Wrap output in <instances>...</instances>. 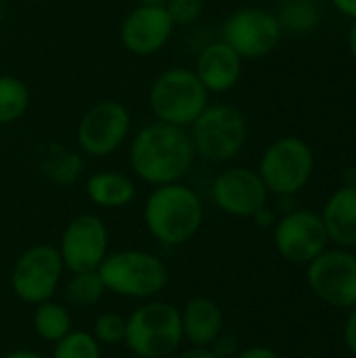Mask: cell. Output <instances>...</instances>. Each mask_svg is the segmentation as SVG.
<instances>
[{
  "label": "cell",
  "instance_id": "cell-29",
  "mask_svg": "<svg viewBox=\"0 0 356 358\" xmlns=\"http://www.w3.org/2000/svg\"><path fill=\"white\" fill-rule=\"evenodd\" d=\"M235 358H283L277 350L273 348H266V346H250V348H243Z\"/></svg>",
  "mask_w": 356,
  "mask_h": 358
},
{
  "label": "cell",
  "instance_id": "cell-5",
  "mask_svg": "<svg viewBox=\"0 0 356 358\" xmlns=\"http://www.w3.org/2000/svg\"><path fill=\"white\" fill-rule=\"evenodd\" d=\"M210 92L193 69L172 67L162 71L149 90V107L157 122L189 128L210 105Z\"/></svg>",
  "mask_w": 356,
  "mask_h": 358
},
{
  "label": "cell",
  "instance_id": "cell-26",
  "mask_svg": "<svg viewBox=\"0 0 356 358\" xmlns=\"http://www.w3.org/2000/svg\"><path fill=\"white\" fill-rule=\"evenodd\" d=\"M90 334L101 346H120L126 338V317L118 313H101L94 319Z\"/></svg>",
  "mask_w": 356,
  "mask_h": 358
},
{
  "label": "cell",
  "instance_id": "cell-22",
  "mask_svg": "<svg viewBox=\"0 0 356 358\" xmlns=\"http://www.w3.org/2000/svg\"><path fill=\"white\" fill-rule=\"evenodd\" d=\"M107 294L99 271H82V273H69V281L65 285V300L71 306L88 308L103 300Z\"/></svg>",
  "mask_w": 356,
  "mask_h": 358
},
{
  "label": "cell",
  "instance_id": "cell-36",
  "mask_svg": "<svg viewBox=\"0 0 356 358\" xmlns=\"http://www.w3.org/2000/svg\"><path fill=\"white\" fill-rule=\"evenodd\" d=\"M0 19H2V0H0Z\"/></svg>",
  "mask_w": 356,
  "mask_h": 358
},
{
  "label": "cell",
  "instance_id": "cell-30",
  "mask_svg": "<svg viewBox=\"0 0 356 358\" xmlns=\"http://www.w3.org/2000/svg\"><path fill=\"white\" fill-rule=\"evenodd\" d=\"M178 358H220L212 348H197V346H189L185 352H180Z\"/></svg>",
  "mask_w": 356,
  "mask_h": 358
},
{
  "label": "cell",
  "instance_id": "cell-11",
  "mask_svg": "<svg viewBox=\"0 0 356 358\" xmlns=\"http://www.w3.org/2000/svg\"><path fill=\"white\" fill-rule=\"evenodd\" d=\"M67 273L97 271L109 254V231L97 214H78L67 222L57 245Z\"/></svg>",
  "mask_w": 356,
  "mask_h": 358
},
{
  "label": "cell",
  "instance_id": "cell-7",
  "mask_svg": "<svg viewBox=\"0 0 356 358\" xmlns=\"http://www.w3.org/2000/svg\"><path fill=\"white\" fill-rule=\"evenodd\" d=\"M65 273L59 250L48 243H36L17 256L8 277L10 292L23 304L36 306L55 298Z\"/></svg>",
  "mask_w": 356,
  "mask_h": 358
},
{
  "label": "cell",
  "instance_id": "cell-33",
  "mask_svg": "<svg viewBox=\"0 0 356 358\" xmlns=\"http://www.w3.org/2000/svg\"><path fill=\"white\" fill-rule=\"evenodd\" d=\"M2 358H46V357H42V355H40V352H36V350L19 348V350H13V352L4 355Z\"/></svg>",
  "mask_w": 356,
  "mask_h": 358
},
{
  "label": "cell",
  "instance_id": "cell-31",
  "mask_svg": "<svg viewBox=\"0 0 356 358\" xmlns=\"http://www.w3.org/2000/svg\"><path fill=\"white\" fill-rule=\"evenodd\" d=\"M334 4L342 15L356 19V0H334Z\"/></svg>",
  "mask_w": 356,
  "mask_h": 358
},
{
  "label": "cell",
  "instance_id": "cell-9",
  "mask_svg": "<svg viewBox=\"0 0 356 358\" xmlns=\"http://www.w3.org/2000/svg\"><path fill=\"white\" fill-rule=\"evenodd\" d=\"M311 292L334 308L356 306V254L350 250H325L306 264Z\"/></svg>",
  "mask_w": 356,
  "mask_h": 358
},
{
  "label": "cell",
  "instance_id": "cell-15",
  "mask_svg": "<svg viewBox=\"0 0 356 358\" xmlns=\"http://www.w3.org/2000/svg\"><path fill=\"white\" fill-rule=\"evenodd\" d=\"M174 23L164 4L138 2L120 27V40L124 48L136 57H151L159 52L172 38Z\"/></svg>",
  "mask_w": 356,
  "mask_h": 358
},
{
  "label": "cell",
  "instance_id": "cell-17",
  "mask_svg": "<svg viewBox=\"0 0 356 358\" xmlns=\"http://www.w3.org/2000/svg\"><path fill=\"white\" fill-rule=\"evenodd\" d=\"M180 325L183 338L189 346L212 348L225 334V313L216 300L197 296L180 308Z\"/></svg>",
  "mask_w": 356,
  "mask_h": 358
},
{
  "label": "cell",
  "instance_id": "cell-23",
  "mask_svg": "<svg viewBox=\"0 0 356 358\" xmlns=\"http://www.w3.org/2000/svg\"><path fill=\"white\" fill-rule=\"evenodd\" d=\"M42 166H44L46 176L55 185L69 187L80 178L84 162H82V155L76 153V151H69L65 147H52Z\"/></svg>",
  "mask_w": 356,
  "mask_h": 358
},
{
  "label": "cell",
  "instance_id": "cell-1",
  "mask_svg": "<svg viewBox=\"0 0 356 358\" xmlns=\"http://www.w3.org/2000/svg\"><path fill=\"white\" fill-rule=\"evenodd\" d=\"M128 162L136 178L151 187L180 182L195 162L189 130L155 120L136 132Z\"/></svg>",
  "mask_w": 356,
  "mask_h": 358
},
{
  "label": "cell",
  "instance_id": "cell-14",
  "mask_svg": "<svg viewBox=\"0 0 356 358\" xmlns=\"http://www.w3.org/2000/svg\"><path fill=\"white\" fill-rule=\"evenodd\" d=\"M212 199L218 210L235 218H254L266 201L269 189L260 174L250 168H231L212 182Z\"/></svg>",
  "mask_w": 356,
  "mask_h": 358
},
{
  "label": "cell",
  "instance_id": "cell-24",
  "mask_svg": "<svg viewBox=\"0 0 356 358\" xmlns=\"http://www.w3.org/2000/svg\"><path fill=\"white\" fill-rule=\"evenodd\" d=\"M50 358H103V346L90 331L71 329L65 338L52 344Z\"/></svg>",
  "mask_w": 356,
  "mask_h": 358
},
{
  "label": "cell",
  "instance_id": "cell-35",
  "mask_svg": "<svg viewBox=\"0 0 356 358\" xmlns=\"http://www.w3.org/2000/svg\"><path fill=\"white\" fill-rule=\"evenodd\" d=\"M138 2H151V4H164L166 0H138Z\"/></svg>",
  "mask_w": 356,
  "mask_h": 358
},
{
  "label": "cell",
  "instance_id": "cell-6",
  "mask_svg": "<svg viewBox=\"0 0 356 358\" xmlns=\"http://www.w3.org/2000/svg\"><path fill=\"white\" fill-rule=\"evenodd\" d=\"M187 130L195 155L216 164L239 155L248 141V122L231 105H208Z\"/></svg>",
  "mask_w": 356,
  "mask_h": 358
},
{
  "label": "cell",
  "instance_id": "cell-18",
  "mask_svg": "<svg viewBox=\"0 0 356 358\" xmlns=\"http://www.w3.org/2000/svg\"><path fill=\"white\" fill-rule=\"evenodd\" d=\"M323 224L338 248H356V182L340 187L323 208Z\"/></svg>",
  "mask_w": 356,
  "mask_h": 358
},
{
  "label": "cell",
  "instance_id": "cell-28",
  "mask_svg": "<svg viewBox=\"0 0 356 358\" xmlns=\"http://www.w3.org/2000/svg\"><path fill=\"white\" fill-rule=\"evenodd\" d=\"M344 344L356 357V306L350 308L346 323H344Z\"/></svg>",
  "mask_w": 356,
  "mask_h": 358
},
{
  "label": "cell",
  "instance_id": "cell-13",
  "mask_svg": "<svg viewBox=\"0 0 356 358\" xmlns=\"http://www.w3.org/2000/svg\"><path fill=\"white\" fill-rule=\"evenodd\" d=\"M277 252L292 264H308L327 250L329 237L321 214L296 210L285 214L273 231Z\"/></svg>",
  "mask_w": 356,
  "mask_h": 358
},
{
  "label": "cell",
  "instance_id": "cell-21",
  "mask_svg": "<svg viewBox=\"0 0 356 358\" xmlns=\"http://www.w3.org/2000/svg\"><path fill=\"white\" fill-rule=\"evenodd\" d=\"M29 107V88L15 76H0V126L15 124Z\"/></svg>",
  "mask_w": 356,
  "mask_h": 358
},
{
  "label": "cell",
  "instance_id": "cell-27",
  "mask_svg": "<svg viewBox=\"0 0 356 358\" xmlns=\"http://www.w3.org/2000/svg\"><path fill=\"white\" fill-rule=\"evenodd\" d=\"M164 6L174 25H191L204 15L206 2L204 0H166Z\"/></svg>",
  "mask_w": 356,
  "mask_h": 358
},
{
  "label": "cell",
  "instance_id": "cell-25",
  "mask_svg": "<svg viewBox=\"0 0 356 358\" xmlns=\"http://www.w3.org/2000/svg\"><path fill=\"white\" fill-rule=\"evenodd\" d=\"M279 25L281 29L287 27L292 31H308L317 25L319 10L313 0H285L279 10Z\"/></svg>",
  "mask_w": 356,
  "mask_h": 358
},
{
  "label": "cell",
  "instance_id": "cell-4",
  "mask_svg": "<svg viewBox=\"0 0 356 358\" xmlns=\"http://www.w3.org/2000/svg\"><path fill=\"white\" fill-rule=\"evenodd\" d=\"M183 342L180 308L166 300H145L126 317L124 346L136 358L172 357Z\"/></svg>",
  "mask_w": 356,
  "mask_h": 358
},
{
  "label": "cell",
  "instance_id": "cell-32",
  "mask_svg": "<svg viewBox=\"0 0 356 358\" xmlns=\"http://www.w3.org/2000/svg\"><path fill=\"white\" fill-rule=\"evenodd\" d=\"M254 220H256L260 227H271V224L275 222V216H273V212L264 206L258 214H254Z\"/></svg>",
  "mask_w": 356,
  "mask_h": 358
},
{
  "label": "cell",
  "instance_id": "cell-3",
  "mask_svg": "<svg viewBox=\"0 0 356 358\" xmlns=\"http://www.w3.org/2000/svg\"><path fill=\"white\" fill-rule=\"evenodd\" d=\"M97 271L105 289L126 300H153L170 283V271L164 260L145 250L109 252Z\"/></svg>",
  "mask_w": 356,
  "mask_h": 358
},
{
  "label": "cell",
  "instance_id": "cell-19",
  "mask_svg": "<svg viewBox=\"0 0 356 358\" xmlns=\"http://www.w3.org/2000/svg\"><path fill=\"white\" fill-rule=\"evenodd\" d=\"M86 195L94 206L103 210H120L134 201L136 182L122 172L103 170L94 172L86 180Z\"/></svg>",
  "mask_w": 356,
  "mask_h": 358
},
{
  "label": "cell",
  "instance_id": "cell-34",
  "mask_svg": "<svg viewBox=\"0 0 356 358\" xmlns=\"http://www.w3.org/2000/svg\"><path fill=\"white\" fill-rule=\"evenodd\" d=\"M348 46H350L353 57L356 59V19L355 23H353V27H350V34H348Z\"/></svg>",
  "mask_w": 356,
  "mask_h": 358
},
{
  "label": "cell",
  "instance_id": "cell-16",
  "mask_svg": "<svg viewBox=\"0 0 356 358\" xmlns=\"http://www.w3.org/2000/svg\"><path fill=\"white\" fill-rule=\"evenodd\" d=\"M241 57L225 42H210L195 61V76L208 92H227L241 78Z\"/></svg>",
  "mask_w": 356,
  "mask_h": 358
},
{
  "label": "cell",
  "instance_id": "cell-20",
  "mask_svg": "<svg viewBox=\"0 0 356 358\" xmlns=\"http://www.w3.org/2000/svg\"><path fill=\"white\" fill-rule=\"evenodd\" d=\"M31 325L40 340L48 344H57L61 338H65L73 329V319H71L69 308L52 298L34 306Z\"/></svg>",
  "mask_w": 356,
  "mask_h": 358
},
{
  "label": "cell",
  "instance_id": "cell-8",
  "mask_svg": "<svg viewBox=\"0 0 356 358\" xmlns=\"http://www.w3.org/2000/svg\"><path fill=\"white\" fill-rule=\"evenodd\" d=\"M315 170V155L308 143L298 136H283L266 147L258 174L269 193L290 197L302 191Z\"/></svg>",
  "mask_w": 356,
  "mask_h": 358
},
{
  "label": "cell",
  "instance_id": "cell-2",
  "mask_svg": "<svg viewBox=\"0 0 356 358\" xmlns=\"http://www.w3.org/2000/svg\"><path fill=\"white\" fill-rule=\"evenodd\" d=\"M147 233L162 245L180 248L204 227V203L199 195L180 182L153 187L143 206Z\"/></svg>",
  "mask_w": 356,
  "mask_h": 358
},
{
  "label": "cell",
  "instance_id": "cell-10",
  "mask_svg": "<svg viewBox=\"0 0 356 358\" xmlns=\"http://www.w3.org/2000/svg\"><path fill=\"white\" fill-rule=\"evenodd\" d=\"M132 117L126 105L113 99L94 103L78 122L76 141L82 153L90 157H109L126 141Z\"/></svg>",
  "mask_w": 356,
  "mask_h": 358
},
{
  "label": "cell",
  "instance_id": "cell-12",
  "mask_svg": "<svg viewBox=\"0 0 356 358\" xmlns=\"http://www.w3.org/2000/svg\"><path fill=\"white\" fill-rule=\"evenodd\" d=\"M281 38L277 15L262 8H239L222 23V38L241 59H260L275 50Z\"/></svg>",
  "mask_w": 356,
  "mask_h": 358
}]
</instances>
